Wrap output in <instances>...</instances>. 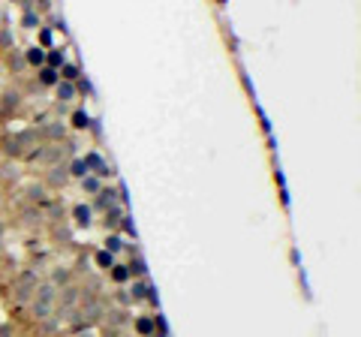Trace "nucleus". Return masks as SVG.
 I'll use <instances>...</instances> for the list:
<instances>
[{
    "label": "nucleus",
    "mask_w": 361,
    "mask_h": 337,
    "mask_svg": "<svg viewBox=\"0 0 361 337\" xmlns=\"http://www.w3.org/2000/svg\"><path fill=\"white\" fill-rule=\"evenodd\" d=\"M39 81H42V85H58V72H54L51 67H45L42 72H39Z\"/></svg>",
    "instance_id": "f257e3e1"
},
{
    "label": "nucleus",
    "mask_w": 361,
    "mask_h": 337,
    "mask_svg": "<svg viewBox=\"0 0 361 337\" xmlns=\"http://www.w3.org/2000/svg\"><path fill=\"white\" fill-rule=\"evenodd\" d=\"M97 262H99V268H115V256H112L108 250L97 253Z\"/></svg>",
    "instance_id": "f03ea898"
},
{
    "label": "nucleus",
    "mask_w": 361,
    "mask_h": 337,
    "mask_svg": "<svg viewBox=\"0 0 361 337\" xmlns=\"http://www.w3.org/2000/svg\"><path fill=\"white\" fill-rule=\"evenodd\" d=\"M72 127H78V130H85V127H91V118H88L85 111H75V115H72Z\"/></svg>",
    "instance_id": "7ed1b4c3"
},
{
    "label": "nucleus",
    "mask_w": 361,
    "mask_h": 337,
    "mask_svg": "<svg viewBox=\"0 0 361 337\" xmlns=\"http://www.w3.org/2000/svg\"><path fill=\"white\" fill-rule=\"evenodd\" d=\"M75 220L88 226V223H91V208H85V205H78V208H75Z\"/></svg>",
    "instance_id": "20e7f679"
},
{
    "label": "nucleus",
    "mask_w": 361,
    "mask_h": 337,
    "mask_svg": "<svg viewBox=\"0 0 361 337\" xmlns=\"http://www.w3.org/2000/svg\"><path fill=\"white\" fill-rule=\"evenodd\" d=\"M27 61H31V64H42V61H45V51H42V48H31V51H27Z\"/></svg>",
    "instance_id": "39448f33"
},
{
    "label": "nucleus",
    "mask_w": 361,
    "mask_h": 337,
    "mask_svg": "<svg viewBox=\"0 0 361 337\" xmlns=\"http://www.w3.org/2000/svg\"><path fill=\"white\" fill-rule=\"evenodd\" d=\"M48 64H51V69L64 67V51H51V54H48Z\"/></svg>",
    "instance_id": "423d86ee"
},
{
    "label": "nucleus",
    "mask_w": 361,
    "mask_h": 337,
    "mask_svg": "<svg viewBox=\"0 0 361 337\" xmlns=\"http://www.w3.org/2000/svg\"><path fill=\"white\" fill-rule=\"evenodd\" d=\"M72 175H78V178H85V175H88V163H81V160H75V163H72Z\"/></svg>",
    "instance_id": "0eeeda50"
},
{
    "label": "nucleus",
    "mask_w": 361,
    "mask_h": 337,
    "mask_svg": "<svg viewBox=\"0 0 361 337\" xmlns=\"http://www.w3.org/2000/svg\"><path fill=\"white\" fill-rule=\"evenodd\" d=\"M127 277H130V268H124V265H118V268H115V280H118V283H124Z\"/></svg>",
    "instance_id": "6e6552de"
},
{
    "label": "nucleus",
    "mask_w": 361,
    "mask_h": 337,
    "mask_svg": "<svg viewBox=\"0 0 361 337\" xmlns=\"http://www.w3.org/2000/svg\"><path fill=\"white\" fill-rule=\"evenodd\" d=\"M151 328H154V319H138V331L142 334H148Z\"/></svg>",
    "instance_id": "1a4fd4ad"
},
{
    "label": "nucleus",
    "mask_w": 361,
    "mask_h": 337,
    "mask_svg": "<svg viewBox=\"0 0 361 337\" xmlns=\"http://www.w3.org/2000/svg\"><path fill=\"white\" fill-rule=\"evenodd\" d=\"M72 94H75L72 85H61V97H64V100H72Z\"/></svg>",
    "instance_id": "9d476101"
},
{
    "label": "nucleus",
    "mask_w": 361,
    "mask_h": 337,
    "mask_svg": "<svg viewBox=\"0 0 361 337\" xmlns=\"http://www.w3.org/2000/svg\"><path fill=\"white\" fill-rule=\"evenodd\" d=\"M64 78H69V81L78 78V69H75V67H64Z\"/></svg>",
    "instance_id": "9b49d317"
},
{
    "label": "nucleus",
    "mask_w": 361,
    "mask_h": 337,
    "mask_svg": "<svg viewBox=\"0 0 361 337\" xmlns=\"http://www.w3.org/2000/svg\"><path fill=\"white\" fill-rule=\"evenodd\" d=\"M115 250H121V238H112L108 241V253H115Z\"/></svg>",
    "instance_id": "f8f14e48"
},
{
    "label": "nucleus",
    "mask_w": 361,
    "mask_h": 337,
    "mask_svg": "<svg viewBox=\"0 0 361 337\" xmlns=\"http://www.w3.org/2000/svg\"><path fill=\"white\" fill-rule=\"evenodd\" d=\"M130 268H132V274H145V271H148V268H145V262H142V259H138L135 265H130Z\"/></svg>",
    "instance_id": "ddd939ff"
},
{
    "label": "nucleus",
    "mask_w": 361,
    "mask_h": 337,
    "mask_svg": "<svg viewBox=\"0 0 361 337\" xmlns=\"http://www.w3.org/2000/svg\"><path fill=\"white\" fill-rule=\"evenodd\" d=\"M132 292H135V295H138V298H142V295H145V292H148V286H145V283H138V286H135V289H132Z\"/></svg>",
    "instance_id": "4468645a"
}]
</instances>
